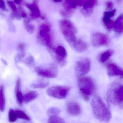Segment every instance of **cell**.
Masks as SVG:
<instances>
[{
    "label": "cell",
    "mask_w": 123,
    "mask_h": 123,
    "mask_svg": "<svg viewBox=\"0 0 123 123\" xmlns=\"http://www.w3.org/2000/svg\"><path fill=\"white\" fill-rule=\"evenodd\" d=\"M91 106L93 114L98 121L106 122L110 121L111 117L110 111L100 96H94L91 102Z\"/></svg>",
    "instance_id": "cell-1"
},
{
    "label": "cell",
    "mask_w": 123,
    "mask_h": 123,
    "mask_svg": "<svg viewBox=\"0 0 123 123\" xmlns=\"http://www.w3.org/2000/svg\"><path fill=\"white\" fill-rule=\"evenodd\" d=\"M78 85L82 98L86 101L89 100L95 92L96 88L92 78L90 77H79Z\"/></svg>",
    "instance_id": "cell-2"
},
{
    "label": "cell",
    "mask_w": 123,
    "mask_h": 123,
    "mask_svg": "<svg viewBox=\"0 0 123 123\" xmlns=\"http://www.w3.org/2000/svg\"><path fill=\"white\" fill-rule=\"evenodd\" d=\"M107 98L108 101L115 105H121L123 100V86L118 82L111 83L108 89Z\"/></svg>",
    "instance_id": "cell-3"
},
{
    "label": "cell",
    "mask_w": 123,
    "mask_h": 123,
    "mask_svg": "<svg viewBox=\"0 0 123 123\" xmlns=\"http://www.w3.org/2000/svg\"><path fill=\"white\" fill-rule=\"evenodd\" d=\"M60 31L68 43L72 46L77 39L75 36L77 29L72 23L69 20L64 19L59 22Z\"/></svg>",
    "instance_id": "cell-4"
},
{
    "label": "cell",
    "mask_w": 123,
    "mask_h": 123,
    "mask_svg": "<svg viewBox=\"0 0 123 123\" xmlns=\"http://www.w3.org/2000/svg\"><path fill=\"white\" fill-rule=\"evenodd\" d=\"M70 90V88L68 86H52L47 89V93L50 97L63 99L67 96Z\"/></svg>",
    "instance_id": "cell-5"
},
{
    "label": "cell",
    "mask_w": 123,
    "mask_h": 123,
    "mask_svg": "<svg viewBox=\"0 0 123 123\" xmlns=\"http://www.w3.org/2000/svg\"><path fill=\"white\" fill-rule=\"evenodd\" d=\"M50 28L47 25H43L41 26L39 31V41L41 44L51 48L52 46V39L50 33Z\"/></svg>",
    "instance_id": "cell-6"
},
{
    "label": "cell",
    "mask_w": 123,
    "mask_h": 123,
    "mask_svg": "<svg viewBox=\"0 0 123 123\" xmlns=\"http://www.w3.org/2000/svg\"><path fill=\"white\" fill-rule=\"evenodd\" d=\"M52 56L55 62L61 66H64L66 62L67 53L66 49L62 46H59L56 49L49 48Z\"/></svg>",
    "instance_id": "cell-7"
},
{
    "label": "cell",
    "mask_w": 123,
    "mask_h": 123,
    "mask_svg": "<svg viewBox=\"0 0 123 123\" xmlns=\"http://www.w3.org/2000/svg\"><path fill=\"white\" fill-rule=\"evenodd\" d=\"M91 41L92 45L96 47L108 46L110 44L108 37L100 32H95L91 35Z\"/></svg>",
    "instance_id": "cell-8"
},
{
    "label": "cell",
    "mask_w": 123,
    "mask_h": 123,
    "mask_svg": "<svg viewBox=\"0 0 123 123\" xmlns=\"http://www.w3.org/2000/svg\"><path fill=\"white\" fill-rule=\"evenodd\" d=\"M34 70L37 74L41 77L50 78L57 77V69L54 65H50L47 68L36 67L34 68Z\"/></svg>",
    "instance_id": "cell-9"
},
{
    "label": "cell",
    "mask_w": 123,
    "mask_h": 123,
    "mask_svg": "<svg viewBox=\"0 0 123 123\" xmlns=\"http://www.w3.org/2000/svg\"><path fill=\"white\" fill-rule=\"evenodd\" d=\"M90 60L88 58H83L78 60L75 65L76 74L78 77L84 76L90 72L91 69Z\"/></svg>",
    "instance_id": "cell-10"
},
{
    "label": "cell",
    "mask_w": 123,
    "mask_h": 123,
    "mask_svg": "<svg viewBox=\"0 0 123 123\" xmlns=\"http://www.w3.org/2000/svg\"><path fill=\"white\" fill-rule=\"evenodd\" d=\"M106 71L108 75L110 77L119 76L122 78H123V71L122 68L113 62H111L107 64Z\"/></svg>",
    "instance_id": "cell-11"
},
{
    "label": "cell",
    "mask_w": 123,
    "mask_h": 123,
    "mask_svg": "<svg viewBox=\"0 0 123 123\" xmlns=\"http://www.w3.org/2000/svg\"><path fill=\"white\" fill-rule=\"evenodd\" d=\"M67 111L69 114L73 116H78L81 112V108L80 104L74 101H69L66 104Z\"/></svg>",
    "instance_id": "cell-12"
},
{
    "label": "cell",
    "mask_w": 123,
    "mask_h": 123,
    "mask_svg": "<svg viewBox=\"0 0 123 123\" xmlns=\"http://www.w3.org/2000/svg\"><path fill=\"white\" fill-rule=\"evenodd\" d=\"M72 47L77 52L81 53L85 51L88 49V45L84 41L77 39Z\"/></svg>",
    "instance_id": "cell-13"
},
{
    "label": "cell",
    "mask_w": 123,
    "mask_h": 123,
    "mask_svg": "<svg viewBox=\"0 0 123 123\" xmlns=\"http://www.w3.org/2000/svg\"><path fill=\"white\" fill-rule=\"evenodd\" d=\"M21 80L18 78L16 84L15 93L16 101L18 105L21 106L23 103V95L21 90Z\"/></svg>",
    "instance_id": "cell-14"
},
{
    "label": "cell",
    "mask_w": 123,
    "mask_h": 123,
    "mask_svg": "<svg viewBox=\"0 0 123 123\" xmlns=\"http://www.w3.org/2000/svg\"><path fill=\"white\" fill-rule=\"evenodd\" d=\"M38 96V93L36 91H28L23 96V103H28L36 99Z\"/></svg>",
    "instance_id": "cell-15"
},
{
    "label": "cell",
    "mask_w": 123,
    "mask_h": 123,
    "mask_svg": "<svg viewBox=\"0 0 123 123\" xmlns=\"http://www.w3.org/2000/svg\"><path fill=\"white\" fill-rule=\"evenodd\" d=\"M123 15H120L114 24L113 28L114 31L118 33H121L123 32Z\"/></svg>",
    "instance_id": "cell-16"
},
{
    "label": "cell",
    "mask_w": 123,
    "mask_h": 123,
    "mask_svg": "<svg viewBox=\"0 0 123 123\" xmlns=\"http://www.w3.org/2000/svg\"><path fill=\"white\" fill-rule=\"evenodd\" d=\"M6 106V99L5 89L3 85H0V111L3 112Z\"/></svg>",
    "instance_id": "cell-17"
},
{
    "label": "cell",
    "mask_w": 123,
    "mask_h": 123,
    "mask_svg": "<svg viewBox=\"0 0 123 123\" xmlns=\"http://www.w3.org/2000/svg\"><path fill=\"white\" fill-rule=\"evenodd\" d=\"M114 54V51L112 50H108L101 53L99 57L98 60L100 62L104 63L106 62Z\"/></svg>",
    "instance_id": "cell-18"
},
{
    "label": "cell",
    "mask_w": 123,
    "mask_h": 123,
    "mask_svg": "<svg viewBox=\"0 0 123 123\" xmlns=\"http://www.w3.org/2000/svg\"><path fill=\"white\" fill-rule=\"evenodd\" d=\"M27 7L31 10V15L34 18H38L40 16V11L36 5H28Z\"/></svg>",
    "instance_id": "cell-19"
},
{
    "label": "cell",
    "mask_w": 123,
    "mask_h": 123,
    "mask_svg": "<svg viewBox=\"0 0 123 123\" xmlns=\"http://www.w3.org/2000/svg\"><path fill=\"white\" fill-rule=\"evenodd\" d=\"M15 112L18 118L21 119L28 121L31 120V117L22 110L17 109L16 110Z\"/></svg>",
    "instance_id": "cell-20"
},
{
    "label": "cell",
    "mask_w": 123,
    "mask_h": 123,
    "mask_svg": "<svg viewBox=\"0 0 123 123\" xmlns=\"http://www.w3.org/2000/svg\"><path fill=\"white\" fill-rule=\"evenodd\" d=\"M67 2L69 8H75L77 6L82 5L83 3L82 0H67Z\"/></svg>",
    "instance_id": "cell-21"
},
{
    "label": "cell",
    "mask_w": 123,
    "mask_h": 123,
    "mask_svg": "<svg viewBox=\"0 0 123 123\" xmlns=\"http://www.w3.org/2000/svg\"><path fill=\"white\" fill-rule=\"evenodd\" d=\"M103 21L105 26L109 30L112 29L113 28L114 22L111 20L110 18L104 16L103 18Z\"/></svg>",
    "instance_id": "cell-22"
},
{
    "label": "cell",
    "mask_w": 123,
    "mask_h": 123,
    "mask_svg": "<svg viewBox=\"0 0 123 123\" xmlns=\"http://www.w3.org/2000/svg\"><path fill=\"white\" fill-rule=\"evenodd\" d=\"M48 123H64L65 122L63 119L58 116H49L48 120Z\"/></svg>",
    "instance_id": "cell-23"
},
{
    "label": "cell",
    "mask_w": 123,
    "mask_h": 123,
    "mask_svg": "<svg viewBox=\"0 0 123 123\" xmlns=\"http://www.w3.org/2000/svg\"><path fill=\"white\" fill-rule=\"evenodd\" d=\"M49 83L48 82H41L37 83H34L31 84V86L34 88L43 89L46 88L49 85Z\"/></svg>",
    "instance_id": "cell-24"
},
{
    "label": "cell",
    "mask_w": 123,
    "mask_h": 123,
    "mask_svg": "<svg viewBox=\"0 0 123 123\" xmlns=\"http://www.w3.org/2000/svg\"><path fill=\"white\" fill-rule=\"evenodd\" d=\"M17 116L15 111H14L13 109H10L8 111V119L10 122H15L17 120Z\"/></svg>",
    "instance_id": "cell-25"
},
{
    "label": "cell",
    "mask_w": 123,
    "mask_h": 123,
    "mask_svg": "<svg viewBox=\"0 0 123 123\" xmlns=\"http://www.w3.org/2000/svg\"><path fill=\"white\" fill-rule=\"evenodd\" d=\"M19 54L18 55V58L19 59H21L24 58L25 55V45L24 43L19 44L18 46Z\"/></svg>",
    "instance_id": "cell-26"
},
{
    "label": "cell",
    "mask_w": 123,
    "mask_h": 123,
    "mask_svg": "<svg viewBox=\"0 0 123 123\" xmlns=\"http://www.w3.org/2000/svg\"><path fill=\"white\" fill-rule=\"evenodd\" d=\"M47 114L49 116H58L60 113V111L59 109L55 107H52L48 109Z\"/></svg>",
    "instance_id": "cell-27"
},
{
    "label": "cell",
    "mask_w": 123,
    "mask_h": 123,
    "mask_svg": "<svg viewBox=\"0 0 123 123\" xmlns=\"http://www.w3.org/2000/svg\"><path fill=\"white\" fill-rule=\"evenodd\" d=\"M96 2V0H87L83 6V7L85 10H87L92 7Z\"/></svg>",
    "instance_id": "cell-28"
},
{
    "label": "cell",
    "mask_w": 123,
    "mask_h": 123,
    "mask_svg": "<svg viewBox=\"0 0 123 123\" xmlns=\"http://www.w3.org/2000/svg\"><path fill=\"white\" fill-rule=\"evenodd\" d=\"M24 62L25 64L27 65H33L34 63V57L33 56H30L25 60Z\"/></svg>",
    "instance_id": "cell-29"
},
{
    "label": "cell",
    "mask_w": 123,
    "mask_h": 123,
    "mask_svg": "<svg viewBox=\"0 0 123 123\" xmlns=\"http://www.w3.org/2000/svg\"><path fill=\"white\" fill-rule=\"evenodd\" d=\"M116 12V10H113L111 11H108V12H105V13H104V16L111 18L113 17L114 15Z\"/></svg>",
    "instance_id": "cell-30"
},
{
    "label": "cell",
    "mask_w": 123,
    "mask_h": 123,
    "mask_svg": "<svg viewBox=\"0 0 123 123\" xmlns=\"http://www.w3.org/2000/svg\"><path fill=\"white\" fill-rule=\"evenodd\" d=\"M8 5L10 6V7L11 8L12 10L13 11L15 12L17 11V7H16L15 5V3L13 1H11V0H9L8 1Z\"/></svg>",
    "instance_id": "cell-31"
},
{
    "label": "cell",
    "mask_w": 123,
    "mask_h": 123,
    "mask_svg": "<svg viewBox=\"0 0 123 123\" xmlns=\"http://www.w3.org/2000/svg\"><path fill=\"white\" fill-rule=\"evenodd\" d=\"M26 29L28 33H29L32 34L33 33L34 31V27L32 25H29L26 27Z\"/></svg>",
    "instance_id": "cell-32"
},
{
    "label": "cell",
    "mask_w": 123,
    "mask_h": 123,
    "mask_svg": "<svg viewBox=\"0 0 123 123\" xmlns=\"http://www.w3.org/2000/svg\"><path fill=\"white\" fill-rule=\"evenodd\" d=\"M106 7L108 9H111L113 8V3L111 2H108L106 3Z\"/></svg>",
    "instance_id": "cell-33"
},
{
    "label": "cell",
    "mask_w": 123,
    "mask_h": 123,
    "mask_svg": "<svg viewBox=\"0 0 123 123\" xmlns=\"http://www.w3.org/2000/svg\"><path fill=\"white\" fill-rule=\"evenodd\" d=\"M0 8L2 9H5V4L3 0H0Z\"/></svg>",
    "instance_id": "cell-34"
},
{
    "label": "cell",
    "mask_w": 123,
    "mask_h": 123,
    "mask_svg": "<svg viewBox=\"0 0 123 123\" xmlns=\"http://www.w3.org/2000/svg\"><path fill=\"white\" fill-rule=\"evenodd\" d=\"M14 2L17 4H19L21 3V0H14Z\"/></svg>",
    "instance_id": "cell-35"
},
{
    "label": "cell",
    "mask_w": 123,
    "mask_h": 123,
    "mask_svg": "<svg viewBox=\"0 0 123 123\" xmlns=\"http://www.w3.org/2000/svg\"><path fill=\"white\" fill-rule=\"evenodd\" d=\"M22 16L23 18H25L26 16V14L24 12H23L22 14Z\"/></svg>",
    "instance_id": "cell-36"
},
{
    "label": "cell",
    "mask_w": 123,
    "mask_h": 123,
    "mask_svg": "<svg viewBox=\"0 0 123 123\" xmlns=\"http://www.w3.org/2000/svg\"><path fill=\"white\" fill-rule=\"evenodd\" d=\"M54 0L56 2H62V0Z\"/></svg>",
    "instance_id": "cell-37"
}]
</instances>
